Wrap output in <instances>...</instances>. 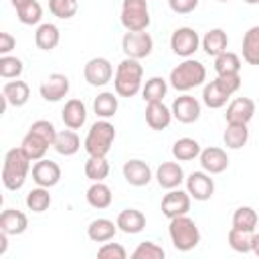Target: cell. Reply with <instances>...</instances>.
I'll list each match as a JSON object with an SVG mask.
<instances>
[{
	"mask_svg": "<svg viewBox=\"0 0 259 259\" xmlns=\"http://www.w3.org/2000/svg\"><path fill=\"white\" fill-rule=\"evenodd\" d=\"M30 162L32 160L24 154V150L20 146L8 150L4 156V164H2V184L8 190L22 188L26 182V176L30 172Z\"/></svg>",
	"mask_w": 259,
	"mask_h": 259,
	"instance_id": "obj_1",
	"label": "cell"
},
{
	"mask_svg": "<svg viewBox=\"0 0 259 259\" xmlns=\"http://www.w3.org/2000/svg\"><path fill=\"white\" fill-rule=\"evenodd\" d=\"M142 75H144V69L140 61L125 57L115 69V77H113L115 93L119 97H134L142 89Z\"/></svg>",
	"mask_w": 259,
	"mask_h": 259,
	"instance_id": "obj_2",
	"label": "cell"
},
{
	"mask_svg": "<svg viewBox=\"0 0 259 259\" xmlns=\"http://www.w3.org/2000/svg\"><path fill=\"white\" fill-rule=\"evenodd\" d=\"M206 79V69L200 61L196 59H184L180 65H176L172 71H170V85L176 89V91H190L198 85H202Z\"/></svg>",
	"mask_w": 259,
	"mask_h": 259,
	"instance_id": "obj_3",
	"label": "cell"
},
{
	"mask_svg": "<svg viewBox=\"0 0 259 259\" xmlns=\"http://www.w3.org/2000/svg\"><path fill=\"white\" fill-rule=\"evenodd\" d=\"M168 233H170V241H172L174 249H178L182 253L192 251L200 243V231H198L196 223L186 214L170 219Z\"/></svg>",
	"mask_w": 259,
	"mask_h": 259,
	"instance_id": "obj_4",
	"label": "cell"
},
{
	"mask_svg": "<svg viewBox=\"0 0 259 259\" xmlns=\"http://www.w3.org/2000/svg\"><path fill=\"white\" fill-rule=\"evenodd\" d=\"M113 140H115L113 123H109L107 119H99L89 127L83 146L89 156H107L113 146Z\"/></svg>",
	"mask_w": 259,
	"mask_h": 259,
	"instance_id": "obj_5",
	"label": "cell"
},
{
	"mask_svg": "<svg viewBox=\"0 0 259 259\" xmlns=\"http://www.w3.org/2000/svg\"><path fill=\"white\" fill-rule=\"evenodd\" d=\"M121 24L125 30H146L150 26V10L146 0L121 2Z\"/></svg>",
	"mask_w": 259,
	"mask_h": 259,
	"instance_id": "obj_6",
	"label": "cell"
},
{
	"mask_svg": "<svg viewBox=\"0 0 259 259\" xmlns=\"http://www.w3.org/2000/svg\"><path fill=\"white\" fill-rule=\"evenodd\" d=\"M121 49L125 53V57L130 59H144L152 53L154 49V38L150 36V32L146 30H127L121 38Z\"/></svg>",
	"mask_w": 259,
	"mask_h": 259,
	"instance_id": "obj_7",
	"label": "cell"
},
{
	"mask_svg": "<svg viewBox=\"0 0 259 259\" xmlns=\"http://www.w3.org/2000/svg\"><path fill=\"white\" fill-rule=\"evenodd\" d=\"M198 47H200V36L190 26H180L170 36V49L178 57L188 59V57H192L198 51Z\"/></svg>",
	"mask_w": 259,
	"mask_h": 259,
	"instance_id": "obj_8",
	"label": "cell"
},
{
	"mask_svg": "<svg viewBox=\"0 0 259 259\" xmlns=\"http://www.w3.org/2000/svg\"><path fill=\"white\" fill-rule=\"evenodd\" d=\"M83 77L91 87H103L113 77V67L105 57H93L83 69Z\"/></svg>",
	"mask_w": 259,
	"mask_h": 259,
	"instance_id": "obj_9",
	"label": "cell"
},
{
	"mask_svg": "<svg viewBox=\"0 0 259 259\" xmlns=\"http://www.w3.org/2000/svg\"><path fill=\"white\" fill-rule=\"evenodd\" d=\"M184 182H186V190H188L190 198H194V200L204 202V200H208L214 194V182H212L210 174L204 172V170L190 172Z\"/></svg>",
	"mask_w": 259,
	"mask_h": 259,
	"instance_id": "obj_10",
	"label": "cell"
},
{
	"mask_svg": "<svg viewBox=\"0 0 259 259\" xmlns=\"http://www.w3.org/2000/svg\"><path fill=\"white\" fill-rule=\"evenodd\" d=\"M172 117L178 119L180 123H194L200 117V101L188 93L178 95L172 101Z\"/></svg>",
	"mask_w": 259,
	"mask_h": 259,
	"instance_id": "obj_11",
	"label": "cell"
},
{
	"mask_svg": "<svg viewBox=\"0 0 259 259\" xmlns=\"http://www.w3.org/2000/svg\"><path fill=\"white\" fill-rule=\"evenodd\" d=\"M190 210V194L188 190H180V188H172L164 198H162V212L168 219L186 214Z\"/></svg>",
	"mask_w": 259,
	"mask_h": 259,
	"instance_id": "obj_12",
	"label": "cell"
},
{
	"mask_svg": "<svg viewBox=\"0 0 259 259\" xmlns=\"http://www.w3.org/2000/svg\"><path fill=\"white\" fill-rule=\"evenodd\" d=\"M69 87H71V83H69V77L67 75H61V73H53V75H49L42 83H40V97L45 99V101H61L67 93H69Z\"/></svg>",
	"mask_w": 259,
	"mask_h": 259,
	"instance_id": "obj_13",
	"label": "cell"
},
{
	"mask_svg": "<svg viewBox=\"0 0 259 259\" xmlns=\"http://www.w3.org/2000/svg\"><path fill=\"white\" fill-rule=\"evenodd\" d=\"M255 115V101L251 97H235L225 113L227 123H249Z\"/></svg>",
	"mask_w": 259,
	"mask_h": 259,
	"instance_id": "obj_14",
	"label": "cell"
},
{
	"mask_svg": "<svg viewBox=\"0 0 259 259\" xmlns=\"http://www.w3.org/2000/svg\"><path fill=\"white\" fill-rule=\"evenodd\" d=\"M198 160H200L202 170L208 174H221L229 168V156L223 148H214V146L204 148V150H200Z\"/></svg>",
	"mask_w": 259,
	"mask_h": 259,
	"instance_id": "obj_15",
	"label": "cell"
},
{
	"mask_svg": "<svg viewBox=\"0 0 259 259\" xmlns=\"http://www.w3.org/2000/svg\"><path fill=\"white\" fill-rule=\"evenodd\" d=\"M32 180L38 184V186H45V188H51L55 184H59L61 180V168L57 162L53 160H36V164L32 166Z\"/></svg>",
	"mask_w": 259,
	"mask_h": 259,
	"instance_id": "obj_16",
	"label": "cell"
},
{
	"mask_svg": "<svg viewBox=\"0 0 259 259\" xmlns=\"http://www.w3.org/2000/svg\"><path fill=\"white\" fill-rule=\"evenodd\" d=\"M156 180L162 188H178L186 178H184V170L178 162H162L156 170Z\"/></svg>",
	"mask_w": 259,
	"mask_h": 259,
	"instance_id": "obj_17",
	"label": "cell"
},
{
	"mask_svg": "<svg viewBox=\"0 0 259 259\" xmlns=\"http://www.w3.org/2000/svg\"><path fill=\"white\" fill-rule=\"evenodd\" d=\"M146 123L152 130H166L172 121V109L164 105V101H152L146 105Z\"/></svg>",
	"mask_w": 259,
	"mask_h": 259,
	"instance_id": "obj_18",
	"label": "cell"
},
{
	"mask_svg": "<svg viewBox=\"0 0 259 259\" xmlns=\"http://www.w3.org/2000/svg\"><path fill=\"white\" fill-rule=\"evenodd\" d=\"M61 119L65 123V127L69 130H79L83 127L85 119H87V107L81 99H69L61 111Z\"/></svg>",
	"mask_w": 259,
	"mask_h": 259,
	"instance_id": "obj_19",
	"label": "cell"
},
{
	"mask_svg": "<svg viewBox=\"0 0 259 259\" xmlns=\"http://www.w3.org/2000/svg\"><path fill=\"white\" fill-rule=\"evenodd\" d=\"M123 178L132 186H146L152 180V170L144 160H127L123 164Z\"/></svg>",
	"mask_w": 259,
	"mask_h": 259,
	"instance_id": "obj_20",
	"label": "cell"
},
{
	"mask_svg": "<svg viewBox=\"0 0 259 259\" xmlns=\"http://www.w3.org/2000/svg\"><path fill=\"white\" fill-rule=\"evenodd\" d=\"M28 227V219L22 210L16 208H6L0 214V231H4L6 235H22Z\"/></svg>",
	"mask_w": 259,
	"mask_h": 259,
	"instance_id": "obj_21",
	"label": "cell"
},
{
	"mask_svg": "<svg viewBox=\"0 0 259 259\" xmlns=\"http://www.w3.org/2000/svg\"><path fill=\"white\" fill-rule=\"evenodd\" d=\"M30 97V89L24 81H8L4 83L2 87V99L8 103V105H14V107H22Z\"/></svg>",
	"mask_w": 259,
	"mask_h": 259,
	"instance_id": "obj_22",
	"label": "cell"
},
{
	"mask_svg": "<svg viewBox=\"0 0 259 259\" xmlns=\"http://www.w3.org/2000/svg\"><path fill=\"white\" fill-rule=\"evenodd\" d=\"M115 233H117V223L109 219H95L87 227V237L93 243H107L115 237Z\"/></svg>",
	"mask_w": 259,
	"mask_h": 259,
	"instance_id": "obj_23",
	"label": "cell"
},
{
	"mask_svg": "<svg viewBox=\"0 0 259 259\" xmlns=\"http://www.w3.org/2000/svg\"><path fill=\"white\" fill-rule=\"evenodd\" d=\"M200 45L204 49V53L208 57H219L221 53L227 51V45H229V36L223 28H210L202 38H200Z\"/></svg>",
	"mask_w": 259,
	"mask_h": 259,
	"instance_id": "obj_24",
	"label": "cell"
},
{
	"mask_svg": "<svg viewBox=\"0 0 259 259\" xmlns=\"http://www.w3.org/2000/svg\"><path fill=\"white\" fill-rule=\"evenodd\" d=\"M117 229L127 233V235H136L140 231H144L146 227V217L138 210V208H125L117 214Z\"/></svg>",
	"mask_w": 259,
	"mask_h": 259,
	"instance_id": "obj_25",
	"label": "cell"
},
{
	"mask_svg": "<svg viewBox=\"0 0 259 259\" xmlns=\"http://www.w3.org/2000/svg\"><path fill=\"white\" fill-rule=\"evenodd\" d=\"M49 142L47 140H42L38 134H34V132H26V136L22 138V142H20V148L24 150V154L32 160V162H36V160H42L45 158V154H47V150H49Z\"/></svg>",
	"mask_w": 259,
	"mask_h": 259,
	"instance_id": "obj_26",
	"label": "cell"
},
{
	"mask_svg": "<svg viewBox=\"0 0 259 259\" xmlns=\"http://www.w3.org/2000/svg\"><path fill=\"white\" fill-rule=\"evenodd\" d=\"M53 148H55L57 154H61V156H73V154L79 152L81 140H79V136H77L75 130H69V127H67V130H63V132H57V140H55Z\"/></svg>",
	"mask_w": 259,
	"mask_h": 259,
	"instance_id": "obj_27",
	"label": "cell"
},
{
	"mask_svg": "<svg viewBox=\"0 0 259 259\" xmlns=\"http://www.w3.org/2000/svg\"><path fill=\"white\" fill-rule=\"evenodd\" d=\"M87 202H89V206H93V208H97V210H101V208H107L109 204H111V200H113V194H111V188L107 186V184H103V180L101 182H93L89 188H87Z\"/></svg>",
	"mask_w": 259,
	"mask_h": 259,
	"instance_id": "obj_28",
	"label": "cell"
},
{
	"mask_svg": "<svg viewBox=\"0 0 259 259\" xmlns=\"http://www.w3.org/2000/svg\"><path fill=\"white\" fill-rule=\"evenodd\" d=\"M229 97H231V93H227L225 87H223L217 79H214V81H208V83L204 85V89H202V101H204V105L210 107V109L223 107Z\"/></svg>",
	"mask_w": 259,
	"mask_h": 259,
	"instance_id": "obj_29",
	"label": "cell"
},
{
	"mask_svg": "<svg viewBox=\"0 0 259 259\" xmlns=\"http://www.w3.org/2000/svg\"><path fill=\"white\" fill-rule=\"evenodd\" d=\"M200 144L194 138H178L172 146V156L178 162H190L200 156Z\"/></svg>",
	"mask_w": 259,
	"mask_h": 259,
	"instance_id": "obj_30",
	"label": "cell"
},
{
	"mask_svg": "<svg viewBox=\"0 0 259 259\" xmlns=\"http://www.w3.org/2000/svg\"><path fill=\"white\" fill-rule=\"evenodd\" d=\"M59 40H61V32H59V28H57L55 24H51V22L40 24V26L36 28V32H34V42H36V47H38L40 51H53V49L59 45Z\"/></svg>",
	"mask_w": 259,
	"mask_h": 259,
	"instance_id": "obj_31",
	"label": "cell"
},
{
	"mask_svg": "<svg viewBox=\"0 0 259 259\" xmlns=\"http://www.w3.org/2000/svg\"><path fill=\"white\" fill-rule=\"evenodd\" d=\"M115 95H117V93L103 91V93H99V95L93 99V111H95L97 117H101V119H109V117L115 115L117 105H119Z\"/></svg>",
	"mask_w": 259,
	"mask_h": 259,
	"instance_id": "obj_32",
	"label": "cell"
},
{
	"mask_svg": "<svg viewBox=\"0 0 259 259\" xmlns=\"http://www.w3.org/2000/svg\"><path fill=\"white\" fill-rule=\"evenodd\" d=\"M249 140V130L245 123H227V130L223 134V142L231 150H239L247 144Z\"/></svg>",
	"mask_w": 259,
	"mask_h": 259,
	"instance_id": "obj_33",
	"label": "cell"
},
{
	"mask_svg": "<svg viewBox=\"0 0 259 259\" xmlns=\"http://www.w3.org/2000/svg\"><path fill=\"white\" fill-rule=\"evenodd\" d=\"M168 93V83L164 77H150L146 81V85L142 87V99L146 103H152V101H164Z\"/></svg>",
	"mask_w": 259,
	"mask_h": 259,
	"instance_id": "obj_34",
	"label": "cell"
},
{
	"mask_svg": "<svg viewBox=\"0 0 259 259\" xmlns=\"http://www.w3.org/2000/svg\"><path fill=\"white\" fill-rule=\"evenodd\" d=\"M243 59L249 65H259V26H251L243 36Z\"/></svg>",
	"mask_w": 259,
	"mask_h": 259,
	"instance_id": "obj_35",
	"label": "cell"
},
{
	"mask_svg": "<svg viewBox=\"0 0 259 259\" xmlns=\"http://www.w3.org/2000/svg\"><path fill=\"white\" fill-rule=\"evenodd\" d=\"M109 174V162L105 160V156H89V160L85 162V176L91 182H101L105 180Z\"/></svg>",
	"mask_w": 259,
	"mask_h": 259,
	"instance_id": "obj_36",
	"label": "cell"
},
{
	"mask_svg": "<svg viewBox=\"0 0 259 259\" xmlns=\"http://www.w3.org/2000/svg\"><path fill=\"white\" fill-rule=\"evenodd\" d=\"M214 71L217 75H237L241 71V59L239 55L225 51L219 57H214Z\"/></svg>",
	"mask_w": 259,
	"mask_h": 259,
	"instance_id": "obj_37",
	"label": "cell"
},
{
	"mask_svg": "<svg viewBox=\"0 0 259 259\" xmlns=\"http://www.w3.org/2000/svg\"><path fill=\"white\" fill-rule=\"evenodd\" d=\"M259 223V214L255 208L251 206H239L233 212V227L235 229H243V231H255Z\"/></svg>",
	"mask_w": 259,
	"mask_h": 259,
	"instance_id": "obj_38",
	"label": "cell"
},
{
	"mask_svg": "<svg viewBox=\"0 0 259 259\" xmlns=\"http://www.w3.org/2000/svg\"><path fill=\"white\" fill-rule=\"evenodd\" d=\"M253 233L255 231H243V229H231L227 239H229V245L233 251L237 253H249L253 249Z\"/></svg>",
	"mask_w": 259,
	"mask_h": 259,
	"instance_id": "obj_39",
	"label": "cell"
},
{
	"mask_svg": "<svg viewBox=\"0 0 259 259\" xmlns=\"http://www.w3.org/2000/svg\"><path fill=\"white\" fill-rule=\"evenodd\" d=\"M26 206L32 212H45L51 206V194L49 188L45 186H36L26 194Z\"/></svg>",
	"mask_w": 259,
	"mask_h": 259,
	"instance_id": "obj_40",
	"label": "cell"
},
{
	"mask_svg": "<svg viewBox=\"0 0 259 259\" xmlns=\"http://www.w3.org/2000/svg\"><path fill=\"white\" fill-rule=\"evenodd\" d=\"M49 10L61 20H69L79 10V0H49Z\"/></svg>",
	"mask_w": 259,
	"mask_h": 259,
	"instance_id": "obj_41",
	"label": "cell"
},
{
	"mask_svg": "<svg viewBox=\"0 0 259 259\" xmlns=\"http://www.w3.org/2000/svg\"><path fill=\"white\" fill-rule=\"evenodd\" d=\"M16 16L22 24H38L42 18V6L36 0H28L20 8H16Z\"/></svg>",
	"mask_w": 259,
	"mask_h": 259,
	"instance_id": "obj_42",
	"label": "cell"
},
{
	"mask_svg": "<svg viewBox=\"0 0 259 259\" xmlns=\"http://www.w3.org/2000/svg\"><path fill=\"white\" fill-rule=\"evenodd\" d=\"M24 71V65L18 57L12 55H2L0 57V77L4 79H18Z\"/></svg>",
	"mask_w": 259,
	"mask_h": 259,
	"instance_id": "obj_43",
	"label": "cell"
},
{
	"mask_svg": "<svg viewBox=\"0 0 259 259\" xmlns=\"http://www.w3.org/2000/svg\"><path fill=\"white\" fill-rule=\"evenodd\" d=\"M164 255L166 253L160 245H156L154 241H144L134 249L132 259H164Z\"/></svg>",
	"mask_w": 259,
	"mask_h": 259,
	"instance_id": "obj_44",
	"label": "cell"
},
{
	"mask_svg": "<svg viewBox=\"0 0 259 259\" xmlns=\"http://www.w3.org/2000/svg\"><path fill=\"white\" fill-rule=\"evenodd\" d=\"M30 132H34V134H38L42 140H47L51 146L55 144V140H57V130H55V125L51 123V121H47V119H38V121H34L32 125H30Z\"/></svg>",
	"mask_w": 259,
	"mask_h": 259,
	"instance_id": "obj_45",
	"label": "cell"
},
{
	"mask_svg": "<svg viewBox=\"0 0 259 259\" xmlns=\"http://www.w3.org/2000/svg\"><path fill=\"white\" fill-rule=\"evenodd\" d=\"M97 257H101V259H125L127 253L119 243H105L103 247H99Z\"/></svg>",
	"mask_w": 259,
	"mask_h": 259,
	"instance_id": "obj_46",
	"label": "cell"
},
{
	"mask_svg": "<svg viewBox=\"0 0 259 259\" xmlns=\"http://www.w3.org/2000/svg\"><path fill=\"white\" fill-rule=\"evenodd\" d=\"M217 81L225 87V91L227 93H237L239 91V87H241V75L237 73V75H217Z\"/></svg>",
	"mask_w": 259,
	"mask_h": 259,
	"instance_id": "obj_47",
	"label": "cell"
},
{
	"mask_svg": "<svg viewBox=\"0 0 259 259\" xmlns=\"http://www.w3.org/2000/svg\"><path fill=\"white\" fill-rule=\"evenodd\" d=\"M168 4L176 14H188L198 6V0H168Z\"/></svg>",
	"mask_w": 259,
	"mask_h": 259,
	"instance_id": "obj_48",
	"label": "cell"
},
{
	"mask_svg": "<svg viewBox=\"0 0 259 259\" xmlns=\"http://www.w3.org/2000/svg\"><path fill=\"white\" fill-rule=\"evenodd\" d=\"M16 47V38L10 32H0V55H8Z\"/></svg>",
	"mask_w": 259,
	"mask_h": 259,
	"instance_id": "obj_49",
	"label": "cell"
},
{
	"mask_svg": "<svg viewBox=\"0 0 259 259\" xmlns=\"http://www.w3.org/2000/svg\"><path fill=\"white\" fill-rule=\"evenodd\" d=\"M6 247H8V235L4 231H0V255L6 253Z\"/></svg>",
	"mask_w": 259,
	"mask_h": 259,
	"instance_id": "obj_50",
	"label": "cell"
},
{
	"mask_svg": "<svg viewBox=\"0 0 259 259\" xmlns=\"http://www.w3.org/2000/svg\"><path fill=\"white\" fill-rule=\"evenodd\" d=\"M251 251L259 257V233H253V249Z\"/></svg>",
	"mask_w": 259,
	"mask_h": 259,
	"instance_id": "obj_51",
	"label": "cell"
},
{
	"mask_svg": "<svg viewBox=\"0 0 259 259\" xmlns=\"http://www.w3.org/2000/svg\"><path fill=\"white\" fill-rule=\"evenodd\" d=\"M26 2H28V0H10V4H12L14 8H20V6L26 4Z\"/></svg>",
	"mask_w": 259,
	"mask_h": 259,
	"instance_id": "obj_52",
	"label": "cell"
},
{
	"mask_svg": "<svg viewBox=\"0 0 259 259\" xmlns=\"http://www.w3.org/2000/svg\"><path fill=\"white\" fill-rule=\"evenodd\" d=\"M243 2H247V4H259V0H243Z\"/></svg>",
	"mask_w": 259,
	"mask_h": 259,
	"instance_id": "obj_53",
	"label": "cell"
},
{
	"mask_svg": "<svg viewBox=\"0 0 259 259\" xmlns=\"http://www.w3.org/2000/svg\"><path fill=\"white\" fill-rule=\"evenodd\" d=\"M219 2H229V0H219Z\"/></svg>",
	"mask_w": 259,
	"mask_h": 259,
	"instance_id": "obj_54",
	"label": "cell"
}]
</instances>
